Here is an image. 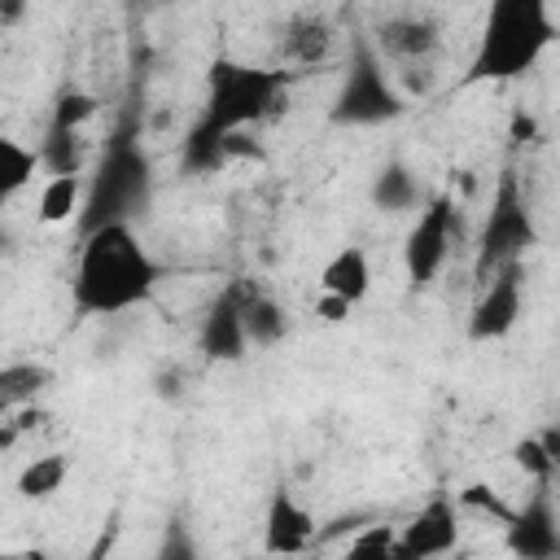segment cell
Segmentation results:
<instances>
[{
  "instance_id": "6da1fadb",
  "label": "cell",
  "mask_w": 560,
  "mask_h": 560,
  "mask_svg": "<svg viewBox=\"0 0 560 560\" xmlns=\"http://www.w3.org/2000/svg\"><path fill=\"white\" fill-rule=\"evenodd\" d=\"M162 262L149 254V245L136 236V228L114 223L79 236L74 276H70V306L74 315H122L144 306L162 284Z\"/></svg>"
},
{
  "instance_id": "7a4b0ae2",
  "label": "cell",
  "mask_w": 560,
  "mask_h": 560,
  "mask_svg": "<svg viewBox=\"0 0 560 560\" xmlns=\"http://www.w3.org/2000/svg\"><path fill=\"white\" fill-rule=\"evenodd\" d=\"M153 201V158L140 144V122L122 118L101 153L88 162L83 175V210L74 219L79 236L96 232V228H114V223H136Z\"/></svg>"
},
{
  "instance_id": "3957f363",
  "label": "cell",
  "mask_w": 560,
  "mask_h": 560,
  "mask_svg": "<svg viewBox=\"0 0 560 560\" xmlns=\"http://www.w3.org/2000/svg\"><path fill=\"white\" fill-rule=\"evenodd\" d=\"M556 44V13L547 0H494L486 9L477 48L464 83H512L525 79Z\"/></svg>"
},
{
  "instance_id": "277c9868",
  "label": "cell",
  "mask_w": 560,
  "mask_h": 560,
  "mask_svg": "<svg viewBox=\"0 0 560 560\" xmlns=\"http://www.w3.org/2000/svg\"><path fill=\"white\" fill-rule=\"evenodd\" d=\"M289 83H293V70L214 57L206 70L201 118H210L219 131H249L289 109Z\"/></svg>"
},
{
  "instance_id": "5b68a950",
  "label": "cell",
  "mask_w": 560,
  "mask_h": 560,
  "mask_svg": "<svg viewBox=\"0 0 560 560\" xmlns=\"http://www.w3.org/2000/svg\"><path fill=\"white\" fill-rule=\"evenodd\" d=\"M402 114H407V96L398 92L394 70L381 61L372 39L359 35L350 44L346 66H341V83L332 92L328 122L332 127H385V122H394Z\"/></svg>"
},
{
  "instance_id": "8992f818",
  "label": "cell",
  "mask_w": 560,
  "mask_h": 560,
  "mask_svg": "<svg viewBox=\"0 0 560 560\" xmlns=\"http://www.w3.org/2000/svg\"><path fill=\"white\" fill-rule=\"evenodd\" d=\"M538 245V219L534 206L525 197V184L516 175V166H503L490 192V210L477 236V254H472V276L477 284H486L494 271L525 262V254Z\"/></svg>"
},
{
  "instance_id": "52a82bcc",
  "label": "cell",
  "mask_w": 560,
  "mask_h": 560,
  "mask_svg": "<svg viewBox=\"0 0 560 560\" xmlns=\"http://www.w3.org/2000/svg\"><path fill=\"white\" fill-rule=\"evenodd\" d=\"M455 232H459V210H455L451 192H438V197L420 201L416 223L402 241V271H407L411 289H429L442 276V267L451 258V245H455Z\"/></svg>"
},
{
  "instance_id": "ba28073f",
  "label": "cell",
  "mask_w": 560,
  "mask_h": 560,
  "mask_svg": "<svg viewBox=\"0 0 560 560\" xmlns=\"http://www.w3.org/2000/svg\"><path fill=\"white\" fill-rule=\"evenodd\" d=\"M372 48L381 52V61H398V66H429L442 48V22L424 9H398V13H385L376 26H372Z\"/></svg>"
},
{
  "instance_id": "9c48e42d",
  "label": "cell",
  "mask_w": 560,
  "mask_h": 560,
  "mask_svg": "<svg viewBox=\"0 0 560 560\" xmlns=\"http://www.w3.org/2000/svg\"><path fill=\"white\" fill-rule=\"evenodd\" d=\"M525 306V262H512L494 271L486 284H477V302L468 311V341H503Z\"/></svg>"
},
{
  "instance_id": "30bf717a",
  "label": "cell",
  "mask_w": 560,
  "mask_h": 560,
  "mask_svg": "<svg viewBox=\"0 0 560 560\" xmlns=\"http://www.w3.org/2000/svg\"><path fill=\"white\" fill-rule=\"evenodd\" d=\"M503 547L512 560H556L560 556V516L551 486H534L521 508H512L503 525Z\"/></svg>"
},
{
  "instance_id": "8fae6325",
  "label": "cell",
  "mask_w": 560,
  "mask_h": 560,
  "mask_svg": "<svg viewBox=\"0 0 560 560\" xmlns=\"http://www.w3.org/2000/svg\"><path fill=\"white\" fill-rule=\"evenodd\" d=\"M459 547V508L451 494H433L402 529H394V560H442Z\"/></svg>"
},
{
  "instance_id": "7c38bea8",
  "label": "cell",
  "mask_w": 560,
  "mask_h": 560,
  "mask_svg": "<svg viewBox=\"0 0 560 560\" xmlns=\"http://www.w3.org/2000/svg\"><path fill=\"white\" fill-rule=\"evenodd\" d=\"M241 293H245V280H228L210 306L201 311V324H197V350L210 359V363H241L249 341H245V324H241Z\"/></svg>"
},
{
  "instance_id": "4fadbf2b",
  "label": "cell",
  "mask_w": 560,
  "mask_h": 560,
  "mask_svg": "<svg viewBox=\"0 0 560 560\" xmlns=\"http://www.w3.org/2000/svg\"><path fill=\"white\" fill-rule=\"evenodd\" d=\"M315 542H319V525H315L311 508L289 486H276L267 499V516H262V551L267 556H306Z\"/></svg>"
},
{
  "instance_id": "5bb4252c",
  "label": "cell",
  "mask_w": 560,
  "mask_h": 560,
  "mask_svg": "<svg viewBox=\"0 0 560 560\" xmlns=\"http://www.w3.org/2000/svg\"><path fill=\"white\" fill-rule=\"evenodd\" d=\"M332 22L324 13H289V22L280 26V39H276V57H280V70L298 66V70H315L328 61L332 52Z\"/></svg>"
},
{
  "instance_id": "9a60e30c",
  "label": "cell",
  "mask_w": 560,
  "mask_h": 560,
  "mask_svg": "<svg viewBox=\"0 0 560 560\" xmlns=\"http://www.w3.org/2000/svg\"><path fill=\"white\" fill-rule=\"evenodd\" d=\"M368 289H372V262H368V249H363V245H341V249L319 267V293L341 298L350 311L368 298Z\"/></svg>"
},
{
  "instance_id": "2e32d148",
  "label": "cell",
  "mask_w": 560,
  "mask_h": 560,
  "mask_svg": "<svg viewBox=\"0 0 560 560\" xmlns=\"http://www.w3.org/2000/svg\"><path fill=\"white\" fill-rule=\"evenodd\" d=\"M241 324H245V341L267 350L276 341L289 337V311L280 298H271L267 289H258L254 280H245V293H241Z\"/></svg>"
},
{
  "instance_id": "e0dca14e",
  "label": "cell",
  "mask_w": 560,
  "mask_h": 560,
  "mask_svg": "<svg viewBox=\"0 0 560 560\" xmlns=\"http://www.w3.org/2000/svg\"><path fill=\"white\" fill-rule=\"evenodd\" d=\"M223 136H228V131H219L210 118L197 114V122H192V127L184 131V140H179V171H184L188 179H206V175L228 171Z\"/></svg>"
},
{
  "instance_id": "ac0fdd59",
  "label": "cell",
  "mask_w": 560,
  "mask_h": 560,
  "mask_svg": "<svg viewBox=\"0 0 560 560\" xmlns=\"http://www.w3.org/2000/svg\"><path fill=\"white\" fill-rule=\"evenodd\" d=\"M368 197L381 214H407V210L420 206V179L402 158H389V162L376 166V175L368 184Z\"/></svg>"
},
{
  "instance_id": "d6986e66",
  "label": "cell",
  "mask_w": 560,
  "mask_h": 560,
  "mask_svg": "<svg viewBox=\"0 0 560 560\" xmlns=\"http://www.w3.org/2000/svg\"><path fill=\"white\" fill-rule=\"evenodd\" d=\"M39 166L48 175H83L88 171V144H83V131H70V127H44V140L35 149Z\"/></svg>"
},
{
  "instance_id": "ffe728a7",
  "label": "cell",
  "mask_w": 560,
  "mask_h": 560,
  "mask_svg": "<svg viewBox=\"0 0 560 560\" xmlns=\"http://www.w3.org/2000/svg\"><path fill=\"white\" fill-rule=\"evenodd\" d=\"M52 385V368L44 363H4L0 368V420H9L18 407L35 402Z\"/></svg>"
},
{
  "instance_id": "44dd1931",
  "label": "cell",
  "mask_w": 560,
  "mask_h": 560,
  "mask_svg": "<svg viewBox=\"0 0 560 560\" xmlns=\"http://www.w3.org/2000/svg\"><path fill=\"white\" fill-rule=\"evenodd\" d=\"M79 210H83V175H48V184L39 188V206H35L39 223L57 228V223L79 219Z\"/></svg>"
},
{
  "instance_id": "7402d4cb",
  "label": "cell",
  "mask_w": 560,
  "mask_h": 560,
  "mask_svg": "<svg viewBox=\"0 0 560 560\" xmlns=\"http://www.w3.org/2000/svg\"><path fill=\"white\" fill-rule=\"evenodd\" d=\"M35 171H39L35 149H26L22 140H13V136L0 131V206H4L9 197H18V192L35 179Z\"/></svg>"
},
{
  "instance_id": "603a6c76",
  "label": "cell",
  "mask_w": 560,
  "mask_h": 560,
  "mask_svg": "<svg viewBox=\"0 0 560 560\" xmlns=\"http://www.w3.org/2000/svg\"><path fill=\"white\" fill-rule=\"evenodd\" d=\"M70 477V459L66 455H35L22 472H18V494L22 499H52Z\"/></svg>"
},
{
  "instance_id": "cb8c5ba5",
  "label": "cell",
  "mask_w": 560,
  "mask_h": 560,
  "mask_svg": "<svg viewBox=\"0 0 560 560\" xmlns=\"http://www.w3.org/2000/svg\"><path fill=\"white\" fill-rule=\"evenodd\" d=\"M341 560H394V525H385V521H368L363 529L350 534Z\"/></svg>"
},
{
  "instance_id": "d4e9b609",
  "label": "cell",
  "mask_w": 560,
  "mask_h": 560,
  "mask_svg": "<svg viewBox=\"0 0 560 560\" xmlns=\"http://www.w3.org/2000/svg\"><path fill=\"white\" fill-rule=\"evenodd\" d=\"M153 560H201V547H197V534L192 525L175 512L162 521V534H158V547H153Z\"/></svg>"
},
{
  "instance_id": "484cf974",
  "label": "cell",
  "mask_w": 560,
  "mask_h": 560,
  "mask_svg": "<svg viewBox=\"0 0 560 560\" xmlns=\"http://www.w3.org/2000/svg\"><path fill=\"white\" fill-rule=\"evenodd\" d=\"M96 109H101V101H96L92 92H83V88H66V92L52 101V114H48V122H52V127H70V131H83V127L96 118Z\"/></svg>"
},
{
  "instance_id": "4316f807",
  "label": "cell",
  "mask_w": 560,
  "mask_h": 560,
  "mask_svg": "<svg viewBox=\"0 0 560 560\" xmlns=\"http://www.w3.org/2000/svg\"><path fill=\"white\" fill-rule=\"evenodd\" d=\"M512 459H516V468H521V472H525L534 486H551V481H556L560 459H551V455H547V446L538 442V433L521 438V442L512 446Z\"/></svg>"
},
{
  "instance_id": "83f0119b",
  "label": "cell",
  "mask_w": 560,
  "mask_h": 560,
  "mask_svg": "<svg viewBox=\"0 0 560 560\" xmlns=\"http://www.w3.org/2000/svg\"><path fill=\"white\" fill-rule=\"evenodd\" d=\"M455 508H464V512H481V516H490V521H499V525H508V516H512V503H508L499 490H490L486 481L464 486V490L455 494Z\"/></svg>"
},
{
  "instance_id": "f1b7e54d",
  "label": "cell",
  "mask_w": 560,
  "mask_h": 560,
  "mask_svg": "<svg viewBox=\"0 0 560 560\" xmlns=\"http://www.w3.org/2000/svg\"><path fill=\"white\" fill-rule=\"evenodd\" d=\"M223 149H228V166H232V162H262V158H267L262 144H258L249 131H228V136H223Z\"/></svg>"
},
{
  "instance_id": "f546056e",
  "label": "cell",
  "mask_w": 560,
  "mask_h": 560,
  "mask_svg": "<svg viewBox=\"0 0 560 560\" xmlns=\"http://www.w3.org/2000/svg\"><path fill=\"white\" fill-rule=\"evenodd\" d=\"M114 547H118V512L101 525V534L88 542V551H83L79 560H109V556H114Z\"/></svg>"
},
{
  "instance_id": "4dcf8cb0",
  "label": "cell",
  "mask_w": 560,
  "mask_h": 560,
  "mask_svg": "<svg viewBox=\"0 0 560 560\" xmlns=\"http://www.w3.org/2000/svg\"><path fill=\"white\" fill-rule=\"evenodd\" d=\"M153 389H158V398L175 402V398L184 394V376H179V368H162V372L153 376Z\"/></svg>"
},
{
  "instance_id": "1f68e13d",
  "label": "cell",
  "mask_w": 560,
  "mask_h": 560,
  "mask_svg": "<svg viewBox=\"0 0 560 560\" xmlns=\"http://www.w3.org/2000/svg\"><path fill=\"white\" fill-rule=\"evenodd\" d=\"M315 315H319L324 324H341V319H350V306H346L341 298H328V293H319V298H315Z\"/></svg>"
},
{
  "instance_id": "d6a6232c",
  "label": "cell",
  "mask_w": 560,
  "mask_h": 560,
  "mask_svg": "<svg viewBox=\"0 0 560 560\" xmlns=\"http://www.w3.org/2000/svg\"><path fill=\"white\" fill-rule=\"evenodd\" d=\"M13 254H18V236H13V228L0 219V262H4V258H13Z\"/></svg>"
},
{
  "instance_id": "836d02e7",
  "label": "cell",
  "mask_w": 560,
  "mask_h": 560,
  "mask_svg": "<svg viewBox=\"0 0 560 560\" xmlns=\"http://www.w3.org/2000/svg\"><path fill=\"white\" fill-rule=\"evenodd\" d=\"M18 438H22V433H18V424H13V420H0V455H4V451H13V446H18Z\"/></svg>"
},
{
  "instance_id": "e575fe53",
  "label": "cell",
  "mask_w": 560,
  "mask_h": 560,
  "mask_svg": "<svg viewBox=\"0 0 560 560\" xmlns=\"http://www.w3.org/2000/svg\"><path fill=\"white\" fill-rule=\"evenodd\" d=\"M0 560H52L44 547H22V551H0Z\"/></svg>"
},
{
  "instance_id": "d590c367",
  "label": "cell",
  "mask_w": 560,
  "mask_h": 560,
  "mask_svg": "<svg viewBox=\"0 0 560 560\" xmlns=\"http://www.w3.org/2000/svg\"><path fill=\"white\" fill-rule=\"evenodd\" d=\"M298 560H324V556H319V551L311 547V551H306V556H298Z\"/></svg>"
},
{
  "instance_id": "8d00e7d4",
  "label": "cell",
  "mask_w": 560,
  "mask_h": 560,
  "mask_svg": "<svg viewBox=\"0 0 560 560\" xmlns=\"http://www.w3.org/2000/svg\"><path fill=\"white\" fill-rule=\"evenodd\" d=\"M267 560H298V556H267Z\"/></svg>"
},
{
  "instance_id": "74e56055",
  "label": "cell",
  "mask_w": 560,
  "mask_h": 560,
  "mask_svg": "<svg viewBox=\"0 0 560 560\" xmlns=\"http://www.w3.org/2000/svg\"><path fill=\"white\" fill-rule=\"evenodd\" d=\"M245 560H249V556H245Z\"/></svg>"
}]
</instances>
